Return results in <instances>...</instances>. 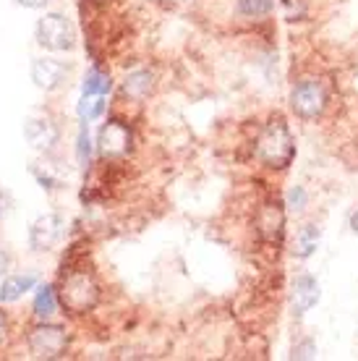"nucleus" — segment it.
<instances>
[{
  "label": "nucleus",
  "instance_id": "obj_1",
  "mask_svg": "<svg viewBox=\"0 0 358 361\" xmlns=\"http://www.w3.org/2000/svg\"><path fill=\"white\" fill-rule=\"evenodd\" d=\"M254 152H257V160L264 168H272V171H285L288 165L293 163L296 142H293V134H290V128L283 118L278 116L269 123H264V128L257 136Z\"/></svg>",
  "mask_w": 358,
  "mask_h": 361
},
{
  "label": "nucleus",
  "instance_id": "obj_2",
  "mask_svg": "<svg viewBox=\"0 0 358 361\" xmlns=\"http://www.w3.org/2000/svg\"><path fill=\"white\" fill-rule=\"evenodd\" d=\"M99 283L90 270H73L63 278L58 288V304L71 314H87L97 307Z\"/></svg>",
  "mask_w": 358,
  "mask_h": 361
},
{
  "label": "nucleus",
  "instance_id": "obj_3",
  "mask_svg": "<svg viewBox=\"0 0 358 361\" xmlns=\"http://www.w3.org/2000/svg\"><path fill=\"white\" fill-rule=\"evenodd\" d=\"M37 42L45 47V50H53V53H66V50H73L76 47V27L73 21L66 13H45V16L37 21L35 27Z\"/></svg>",
  "mask_w": 358,
  "mask_h": 361
},
{
  "label": "nucleus",
  "instance_id": "obj_4",
  "mask_svg": "<svg viewBox=\"0 0 358 361\" xmlns=\"http://www.w3.org/2000/svg\"><path fill=\"white\" fill-rule=\"evenodd\" d=\"M290 108L301 121H316L327 110V92L316 79H301L290 90Z\"/></svg>",
  "mask_w": 358,
  "mask_h": 361
},
{
  "label": "nucleus",
  "instance_id": "obj_5",
  "mask_svg": "<svg viewBox=\"0 0 358 361\" xmlns=\"http://www.w3.org/2000/svg\"><path fill=\"white\" fill-rule=\"evenodd\" d=\"M35 359H61L68 351V333L61 325H37L27 338Z\"/></svg>",
  "mask_w": 358,
  "mask_h": 361
},
{
  "label": "nucleus",
  "instance_id": "obj_6",
  "mask_svg": "<svg viewBox=\"0 0 358 361\" xmlns=\"http://www.w3.org/2000/svg\"><path fill=\"white\" fill-rule=\"evenodd\" d=\"M131 142H134L131 126L125 121H121V118H110L108 123H102L97 134V152L105 160H118V157L128 154Z\"/></svg>",
  "mask_w": 358,
  "mask_h": 361
},
{
  "label": "nucleus",
  "instance_id": "obj_7",
  "mask_svg": "<svg viewBox=\"0 0 358 361\" xmlns=\"http://www.w3.org/2000/svg\"><path fill=\"white\" fill-rule=\"evenodd\" d=\"M71 63H66V61H58V58H37L35 63H32V82L39 87V90L45 92H55L66 87L68 79H71Z\"/></svg>",
  "mask_w": 358,
  "mask_h": 361
},
{
  "label": "nucleus",
  "instance_id": "obj_8",
  "mask_svg": "<svg viewBox=\"0 0 358 361\" xmlns=\"http://www.w3.org/2000/svg\"><path fill=\"white\" fill-rule=\"evenodd\" d=\"M24 136L32 149L37 152H53L61 142V128L53 118L47 116H32L24 121Z\"/></svg>",
  "mask_w": 358,
  "mask_h": 361
},
{
  "label": "nucleus",
  "instance_id": "obj_9",
  "mask_svg": "<svg viewBox=\"0 0 358 361\" xmlns=\"http://www.w3.org/2000/svg\"><path fill=\"white\" fill-rule=\"evenodd\" d=\"M63 238V220L58 215H39L29 228V246L35 252H50Z\"/></svg>",
  "mask_w": 358,
  "mask_h": 361
},
{
  "label": "nucleus",
  "instance_id": "obj_10",
  "mask_svg": "<svg viewBox=\"0 0 358 361\" xmlns=\"http://www.w3.org/2000/svg\"><path fill=\"white\" fill-rule=\"evenodd\" d=\"M257 231L261 238H267L272 244L283 241V231H285V209L278 199H269L267 204H261L259 215H257Z\"/></svg>",
  "mask_w": 358,
  "mask_h": 361
},
{
  "label": "nucleus",
  "instance_id": "obj_11",
  "mask_svg": "<svg viewBox=\"0 0 358 361\" xmlns=\"http://www.w3.org/2000/svg\"><path fill=\"white\" fill-rule=\"evenodd\" d=\"M316 301H319V283H316V278L306 275V272L298 275L293 280V309H296V314H306Z\"/></svg>",
  "mask_w": 358,
  "mask_h": 361
},
{
  "label": "nucleus",
  "instance_id": "obj_12",
  "mask_svg": "<svg viewBox=\"0 0 358 361\" xmlns=\"http://www.w3.org/2000/svg\"><path fill=\"white\" fill-rule=\"evenodd\" d=\"M37 275L35 272H27V275H11V278L3 280L0 286V301L3 304H11V301H18L27 290L35 288Z\"/></svg>",
  "mask_w": 358,
  "mask_h": 361
},
{
  "label": "nucleus",
  "instance_id": "obj_13",
  "mask_svg": "<svg viewBox=\"0 0 358 361\" xmlns=\"http://www.w3.org/2000/svg\"><path fill=\"white\" fill-rule=\"evenodd\" d=\"M154 90V73L152 71H134L125 76L123 82V94L131 99H144L149 97V92Z\"/></svg>",
  "mask_w": 358,
  "mask_h": 361
},
{
  "label": "nucleus",
  "instance_id": "obj_14",
  "mask_svg": "<svg viewBox=\"0 0 358 361\" xmlns=\"http://www.w3.org/2000/svg\"><path fill=\"white\" fill-rule=\"evenodd\" d=\"M319 238H322V231L314 226V223H306L296 235V257L298 259H309V257L316 252Z\"/></svg>",
  "mask_w": 358,
  "mask_h": 361
},
{
  "label": "nucleus",
  "instance_id": "obj_15",
  "mask_svg": "<svg viewBox=\"0 0 358 361\" xmlns=\"http://www.w3.org/2000/svg\"><path fill=\"white\" fill-rule=\"evenodd\" d=\"M55 309H58V290L53 286H42L35 298V314L47 319V317L55 314Z\"/></svg>",
  "mask_w": 358,
  "mask_h": 361
},
{
  "label": "nucleus",
  "instance_id": "obj_16",
  "mask_svg": "<svg viewBox=\"0 0 358 361\" xmlns=\"http://www.w3.org/2000/svg\"><path fill=\"white\" fill-rule=\"evenodd\" d=\"M84 94H108L110 90H113V82H110V76L108 73H102V71H97V68H92L87 76H84Z\"/></svg>",
  "mask_w": 358,
  "mask_h": 361
},
{
  "label": "nucleus",
  "instance_id": "obj_17",
  "mask_svg": "<svg viewBox=\"0 0 358 361\" xmlns=\"http://www.w3.org/2000/svg\"><path fill=\"white\" fill-rule=\"evenodd\" d=\"M102 110H105V97L102 94H84L79 102V118L84 123H90L94 118L102 116Z\"/></svg>",
  "mask_w": 358,
  "mask_h": 361
},
{
  "label": "nucleus",
  "instance_id": "obj_18",
  "mask_svg": "<svg viewBox=\"0 0 358 361\" xmlns=\"http://www.w3.org/2000/svg\"><path fill=\"white\" fill-rule=\"evenodd\" d=\"M275 8V0H238V13L246 18L269 16Z\"/></svg>",
  "mask_w": 358,
  "mask_h": 361
},
{
  "label": "nucleus",
  "instance_id": "obj_19",
  "mask_svg": "<svg viewBox=\"0 0 358 361\" xmlns=\"http://www.w3.org/2000/svg\"><path fill=\"white\" fill-rule=\"evenodd\" d=\"M90 152H92L90 128H87V123L81 121V131H79V139H76V154H79V163L81 165H90Z\"/></svg>",
  "mask_w": 358,
  "mask_h": 361
},
{
  "label": "nucleus",
  "instance_id": "obj_20",
  "mask_svg": "<svg viewBox=\"0 0 358 361\" xmlns=\"http://www.w3.org/2000/svg\"><path fill=\"white\" fill-rule=\"evenodd\" d=\"M288 207H290V209H304L306 207L304 186H293V189L288 191Z\"/></svg>",
  "mask_w": 358,
  "mask_h": 361
},
{
  "label": "nucleus",
  "instance_id": "obj_21",
  "mask_svg": "<svg viewBox=\"0 0 358 361\" xmlns=\"http://www.w3.org/2000/svg\"><path fill=\"white\" fill-rule=\"evenodd\" d=\"M11 212H13V197H11L8 189H3V186H0V223H3Z\"/></svg>",
  "mask_w": 358,
  "mask_h": 361
},
{
  "label": "nucleus",
  "instance_id": "obj_22",
  "mask_svg": "<svg viewBox=\"0 0 358 361\" xmlns=\"http://www.w3.org/2000/svg\"><path fill=\"white\" fill-rule=\"evenodd\" d=\"M314 353H316V345L311 341H304V343L293 345V359H311Z\"/></svg>",
  "mask_w": 358,
  "mask_h": 361
},
{
  "label": "nucleus",
  "instance_id": "obj_23",
  "mask_svg": "<svg viewBox=\"0 0 358 361\" xmlns=\"http://www.w3.org/2000/svg\"><path fill=\"white\" fill-rule=\"evenodd\" d=\"M18 6H24V8H45L47 3H53V0H16Z\"/></svg>",
  "mask_w": 358,
  "mask_h": 361
},
{
  "label": "nucleus",
  "instance_id": "obj_24",
  "mask_svg": "<svg viewBox=\"0 0 358 361\" xmlns=\"http://www.w3.org/2000/svg\"><path fill=\"white\" fill-rule=\"evenodd\" d=\"M6 333H8V319H6V314L0 312V343L6 341Z\"/></svg>",
  "mask_w": 358,
  "mask_h": 361
},
{
  "label": "nucleus",
  "instance_id": "obj_25",
  "mask_svg": "<svg viewBox=\"0 0 358 361\" xmlns=\"http://www.w3.org/2000/svg\"><path fill=\"white\" fill-rule=\"evenodd\" d=\"M350 228H353V233L358 235V209L353 212V215H350Z\"/></svg>",
  "mask_w": 358,
  "mask_h": 361
}]
</instances>
